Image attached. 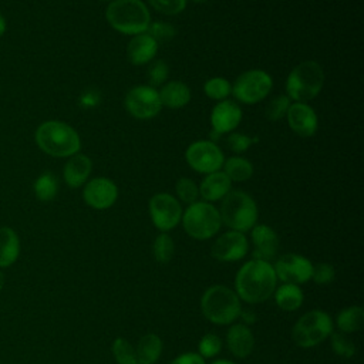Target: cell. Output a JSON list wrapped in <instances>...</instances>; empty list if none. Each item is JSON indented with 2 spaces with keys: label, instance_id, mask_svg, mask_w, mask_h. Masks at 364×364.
<instances>
[{
  "label": "cell",
  "instance_id": "2e32d148",
  "mask_svg": "<svg viewBox=\"0 0 364 364\" xmlns=\"http://www.w3.org/2000/svg\"><path fill=\"white\" fill-rule=\"evenodd\" d=\"M286 118L290 129L299 136L309 138L313 136L317 131V114L307 102H291L287 109Z\"/></svg>",
  "mask_w": 364,
  "mask_h": 364
},
{
  "label": "cell",
  "instance_id": "4316f807",
  "mask_svg": "<svg viewBox=\"0 0 364 364\" xmlns=\"http://www.w3.org/2000/svg\"><path fill=\"white\" fill-rule=\"evenodd\" d=\"M222 169H223L225 175L232 182H245V181L250 179L253 175L252 162L239 155H233V156L225 159Z\"/></svg>",
  "mask_w": 364,
  "mask_h": 364
},
{
  "label": "cell",
  "instance_id": "e575fe53",
  "mask_svg": "<svg viewBox=\"0 0 364 364\" xmlns=\"http://www.w3.org/2000/svg\"><path fill=\"white\" fill-rule=\"evenodd\" d=\"M168 74H169V67L164 60H155L149 64L148 71H146V78L151 87H158V85H164L168 80Z\"/></svg>",
  "mask_w": 364,
  "mask_h": 364
},
{
  "label": "cell",
  "instance_id": "ee69618b",
  "mask_svg": "<svg viewBox=\"0 0 364 364\" xmlns=\"http://www.w3.org/2000/svg\"><path fill=\"white\" fill-rule=\"evenodd\" d=\"M3 287H4V273L0 269V291L3 290Z\"/></svg>",
  "mask_w": 364,
  "mask_h": 364
},
{
  "label": "cell",
  "instance_id": "b9f144b4",
  "mask_svg": "<svg viewBox=\"0 0 364 364\" xmlns=\"http://www.w3.org/2000/svg\"><path fill=\"white\" fill-rule=\"evenodd\" d=\"M169 364H205V358L198 353H185L175 357Z\"/></svg>",
  "mask_w": 364,
  "mask_h": 364
},
{
  "label": "cell",
  "instance_id": "cb8c5ba5",
  "mask_svg": "<svg viewBox=\"0 0 364 364\" xmlns=\"http://www.w3.org/2000/svg\"><path fill=\"white\" fill-rule=\"evenodd\" d=\"M20 255V239L17 233L9 228H0V269L11 266Z\"/></svg>",
  "mask_w": 364,
  "mask_h": 364
},
{
  "label": "cell",
  "instance_id": "1f68e13d",
  "mask_svg": "<svg viewBox=\"0 0 364 364\" xmlns=\"http://www.w3.org/2000/svg\"><path fill=\"white\" fill-rule=\"evenodd\" d=\"M112 354L117 364H138L134 346L124 337H117L114 340Z\"/></svg>",
  "mask_w": 364,
  "mask_h": 364
},
{
  "label": "cell",
  "instance_id": "8fae6325",
  "mask_svg": "<svg viewBox=\"0 0 364 364\" xmlns=\"http://www.w3.org/2000/svg\"><path fill=\"white\" fill-rule=\"evenodd\" d=\"M124 105L129 115L136 119L155 118L162 109L158 90L145 84L132 87L125 94Z\"/></svg>",
  "mask_w": 364,
  "mask_h": 364
},
{
  "label": "cell",
  "instance_id": "ba28073f",
  "mask_svg": "<svg viewBox=\"0 0 364 364\" xmlns=\"http://www.w3.org/2000/svg\"><path fill=\"white\" fill-rule=\"evenodd\" d=\"M333 333V320L326 311L311 310L303 314L291 330L293 341L303 348L323 343Z\"/></svg>",
  "mask_w": 364,
  "mask_h": 364
},
{
  "label": "cell",
  "instance_id": "f1b7e54d",
  "mask_svg": "<svg viewBox=\"0 0 364 364\" xmlns=\"http://www.w3.org/2000/svg\"><path fill=\"white\" fill-rule=\"evenodd\" d=\"M58 192V181L53 172H43L34 182V195L41 202H50Z\"/></svg>",
  "mask_w": 364,
  "mask_h": 364
},
{
  "label": "cell",
  "instance_id": "52a82bcc",
  "mask_svg": "<svg viewBox=\"0 0 364 364\" xmlns=\"http://www.w3.org/2000/svg\"><path fill=\"white\" fill-rule=\"evenodd\" d=\"M181 222L185 232L196 240L213 237L222 226L219 209L205 200H196L188 205L182 212Z\"/></svg>",
  "mask_w": 364,
  "mask_h": 364
},
{
  "label": "cell",
  "instance_id": "7c38bea8",
  "mask_svg": "<svg viewBox=\"0 0 364 364\" xmlns=\"http://www.w3.org/2000/svg\"><path fill=\"white\" fill-rule=\"evenodd\" d=\"M149 216L154 226L161 232H169L176 228L182 219L181 202L171 193H155L148 203Z\"/></svg>",
  "mask_w": 364,
  "mask_h": 364
},
{
  "label": "cell",
  "instance_id": "f6af8a7d",
  "mask_svg": "<svg viewBox=\"0 0 364 364\" xmlns=\"http://www.w3.org/2000/svg\"><path fill=\"white\" fill-rule=\"evenodd\" d=\"M210 364H235V363H232L229 360H216V361H213Z\"/></svg>",
  "mask_w": 364,
  "mask_h": 364
},
{
  "label": "cell",
  "instance_id": "3957f363",
  "mask_svg": "<svg viewBox=\"0 0 364 364\" xmlns=\"http://www.w3.org/2000/svg\"><path fill=\"white\" fill-rule=\"evenodd\" d=\"M105 18L115 31L132 37L145 33L151 24L149 9L142 0H112Z\"/></svg>",
  "mask_w": 364,
  "mask_h": 364
},
{
  "label": "cell",
  "instance_id": "ac0fdd59",
  "mask_svg": "<svg viewBox=\"0 0 364 364\" xmlns=\"http://www.w3.org/2000/svg\"><path fill=\"white\" fill-rule=\"evenodd\" d=\"M252 243H253V259L270 262L279 250V236L277 233L264 223L255 225L252 229Z\"/></svg>",
  "mask_w": 364,
  "mask_h": 364
},
{
  "label": "cell",
  "instance_id": "74e56055",
  "mask_svg": "<svg viewBox=\"0 0 364 364\" xmlns=\"http://www.w3.org/2000/svg\"><path fill=\"white\" fill-rule=\"evenodd\" d=\"M148 3L161 14L175 16L185 10L188 0H148Z\"/></svg>",
  "mask_w": 364,
  "mask_h": 364
},
{
  "label": "cell",
  "instance_id": "836d02e7",
  "mask_svg": "<svg viewBox=\"0 0 364 364\" xmlns=\"http://www.w3.org/2000/svg\"><path fill=\"white\" fill-rule=\"evenodd\" d=\"M291 101L287 95H276L269 101L264 109V115L269 121H280L286 117Z\"/></svg>",
  "mask_w": 364,
  "mask_h": 364
},
{
  "label": "cell",
  "instance_id": "ffe728a7",
  "mask_svg": "<svg viewBox=\"0 0 364 364\" xmlns=\"http://www.w3.org/2000/svg\"><path fill=\"white\" fill-rule=\"evenodd\" d=\"M199 196L205 202L222 200L232 191V181L225 175L223 171H216L205 175L199 183Z\"/></svg>",
  "mask_w": 364,
  "mask_h": 364
},
{
  "label": "cell",
  "instance_id": "d6a6232c",
  "mask_svg": "<svg viewBox=\"0 0 364 364\" xmlns=\"http://www.w3.org/2000/svg\"><path fill=\"white\" fill-rule=\"evenodd\" d=\"M175 192H176V199L179 202H183V203H193L198 200L199 198V188L198 185L195 183L193 179L191 178H186V176H182L176 181L175 183Z\"/></svg>",
  "mask_w": 364,
  "mask_h": 364
},
{
  "label": "cell",
  "instance_id": "e0dca14e",
  "mask_svg": "<svg viewBox=\"0 0 364 364\" xmlns=\"http://www.w3.org/2000/svg\"><path fill=\"white\" fill-rule=\"evenodd\" d=\"M242 117H243L242 109L235 101H230V100L219 101L212 108V112H210L212 131L216 135L233 132L239 127Z\"/></svg>",
  "mask_w": 364,
  "mask_h": 364
},
{
  "label": "cell",
  "instance_id": "7dc6e473",
  "mask_svg": "<svg viewBox=\"0 0 364 364\" xmlns=\"http://www.w3.org/2000/svg\"><path fill=\"white\" fill-rule=\"evenodd\" d=\"M102 1H112V0H102Z\"/></svg>",
  "mask_w": 364,
  "mask_h": 364
},
{
  "label": "cell",
  "instance_id": "f546056e",
  "mask_svg": "<svg viewBox=\"0 0 364 364\" xmlns=\"http://www.w3.org/2000/svg\"><path fill=\"white\" fill-rule=\"evenodd\" d=\"M152 252H154V257L158 263L165 264V263L171 262V259L173 257V253H175L173 239L166 232H161L154 240Z\"/></svg>",
  "mask_w": 364,
  "mask_h": 364
},
{
  "label": "cell",
  "instance_id": "5b68a950",
  "mask_svg": "<svg viewBox=\"0 0 364 364\" xmlns=\"http://www.w3.org/2000/svg\"><path fill=\"white\" fill-rule=\"evenodd\" d=\"M324 84V70L314 60L299 63L286 78V95L293 102H307L317 97Z\"/></svg>",
  "mask_w": 364,
  "mask_h": 364
},
{
  "label": "cell",
  "instance_id": "f35d334b",
  "mask_svg": "<svg viewBox=\"0 0 364 364\" xmlns=\"http://www.w3.org/2000/svg\"><path fill=\"white\" fill-rule=\"evenodd\" d=\"M145 33H148L158 44L172 40V38L175 37V34H176L175 27H173L172 24L164 23V21L151 23L149 27H148V30H146Z\"/></svg>",
  "mask_w": 364,
  "mask_h": 364
},
{
  "label": "cell",
  "instance_id": "4fadbf2b",
  "mask_svg": "<svg viewBox=\"0 0 364 364\" xmlns=\"http://www.w3.org/2000/svg\"><path fill=\"white\" fill-rule=\"evenodd\" d=\"M273 269L279 280L299 286L311 279L313 263L301 255L286 253L276 260Z\"/></svg>",
  "mask_w": 364,
  "mask_h": 364
},
{
  "label": "cell",
  "instance_id": "83f0119b",
  "mask_svg": "<svg viewBox=\"0 0 364 364\" xmlns=\"http://www.w3.org/2000/svg\"><path fill=\"white\" fill-rule=\"evenodd\" d=\"M336 323L341 333H355L363 327L364 311L360 306H350L337 314Z\"/></svg>",
  "mask_w": 364,
  "mask_h": 364
},
{
  "label": "cell",
  "instance_id": "d4e9b609",
  "mask_svg": "<svg viewBox=\"0 0 364 364\" xmlns=\"http://www.w3.org/2000/svg\"><path fill=\"white\" fill-rule=\"evenodd\" d=\"M161 353L162 340L154 333L142 336L135 348L138 364H154L161 357Z\"/></svg>",
  "mask_w": 364,
  "mask_h": 364
},
{
  "label": "cell",
  "instance_id": "8992f818",
  "mask_svg": "<svg viewBox=\"0 0 364 364\" xmlns=\"http://www.w3.org/2000/svg\"><path fill=\"white\" fill-rule=\"evenodd\" d=\"M222 223L230 230L249 232L257 222V205L250 195L243 191H230L223 199L219 209Z\"/></svg>",
  "mask_w": 364,
  "mask_h": 364
},
{
  "label": "cell",
  "instance_id": "bcb514c9",
  "mask_svg": "<svg viewBox=\"0 0 364 364\" xmlns=\"http://www.w3.org/2000/svg\"><path fill=\"white\" fill-rule=\"evenodd\" d=\"M193 3H206V1H209V0H192Z\"/></svg>",
  "mask_w": 364,
  "mask_h": 364
},
{
  "label": "cell",
  "instance_id": "d590c367",
  "mask_svg": "<svg viewBox=\"0 0 364 364\" xmlns=\"http://www.w3.org/2000/svg\"><path fill=\"white\" fill-rule=\"evenodd\" d=\"M198 350H199L198 354L202 355L203 358H212L220 353L222 340L219 336H216L213 333H208L200 338Z\"/></svg>",
  "mask_w": 364,
  "mask_h": 364
},
{
  "label": "cell",
  "instance_id": "277c9868",
  "mask_svg": "<svg viewBox=\"0 0 364 364\" xmlns=\"http://www.w3.org/2000/svg\"><path fill=\"white\" fill-rule=\"evenodd\" d=\"M200 310L210 323L226 326L240 316L242 306L235 290L223 284H215L202 294Z\"/></svg>",
  "mask_w": 364,
  "mask_h": 364
},
{
  "label": "cell",
  "instance_id": "603a6c76",
  "mask_svg": "<svg viewBox=\"0 0 364 364\" xmlns=\"http://www.w3.org/2000/svg\"><path fill=\"white\" fill-rule=\"evenodd\" d=\"M162 107H168L172 109L182 108L191 101V90L182 81H168L158 91Z\"/></svg>",
  "mask_w": 364,
  "mask_h": 364
},
{
  "label": "cell",
  "instance_id": "7402d4cb",
  "mask_svg": "<svg viewBox=\"0 0 364 364\" xmlns=\"http://www.w3.org/2000/svg\"><path fill=\"white\" fill-rule=\"evenodd\" d=\"M226 344L229 351L237 358L250 355L255 347V337L252 330L245 324H233L226 334Z\"/></svg>",
  "mask_w": 364,
  "mask_h": 364
},
{
  "label": "cell",
  "instance_id": "484cf974",
  "mask_svg": "<svg viewBox=\"0 0 364 364\" xmlns=\"http://www.w3.org/2000/svg\"><path fill=\"white\" fill-rule=\"evenodd\" d=\"M274 300L282 310L294 311L303 304L304 296L300 286L283 283L280 287L274 290Z\"/></svg>",
  "mask_w": 364,
  "mask_h": 364
},
{
  "label": "cell",
  "instance_id": "30bf717a",
  "mask_svg": "<svg viewBox=\"0 0 364 364\" xmlns=\"http://www.w3.org/2000/svg\"><path fill=\"white\" fill-rule=\"evenodd\" d=\"M185 159L191 169L198 173H212L222 171L225 155L215 141L199 139L192 142L185 151Z\"/></svg>",
  "mask_w": 364,
  "mask_h": 364
},
{
  "label": "cell",
  "instance_id": "9c48e42d",
  "mask_svg": "<svg viewBox=\"0 0 364 364\" xmlns=\"http://www.w3.org/2000/svg\"><path fill=\"white\" fill-rule=\"evenodd\" d=\"M273 88V80L264 70L253 68L243 71L232 84V95L242 104H257Z\"/></svg>",
  "mask_w": 364,
  "mask_h": 364
},
{
  "label": "cell",
  "instance_id": "6da1fadb",
  "mask_svg": "<svg viewBox=\"0 0 364 364\" xmlns=\"http://www.w3.org/2000/svg\"><path fill=\"white\" fill-rule=\"evenodd\" d=\"M277 277L270 262L252 259L236 273L235 291L249 304L266 301L276 290Z\"/></svg>",
  "mask_w": 364,
  "mask_h": 364
},
{
  "label": "cell",
  "instance_id": "7bdbcfd3",
  "mask_svg": "<svg viewBox=\"0 0 364 364\" xmlns=\"http://www.w3.org/2000/svg\"><path fill=\"white\" fill-rule=\"evenodd\" d=\"M4 31H6V20H4V17L0 14V37L4 34Z\"/></svg>",
  "mask_w": 364,
  "mask_h": 364
},
{
  "label": "cell",
  "instance_id": "5bb4252c",
  "mask_svg": "<svg viewBox=\"0 0 364 364\" xmlns=\"http://www.w3.org/2000/svg\"><path fill=\"white\" fill-rule=\"evenodd\" d=\"M84 202L97 210L111 208L118 199V188L114 181L105 176H97L85 182L82 189Z\"/></svg>",
  "mask_w": 364,
  "mask_h": 364
},
{
  "label": "cell",
  "instance_id": "ab89813d",
  "mask_svg": "<svg viewBox=\"0 0 364 364\" xmlns=\"http://www.w3.org/2000/svg\"><path fill=\"white\" fill-rule=\"evenodd\" d=\"M252 144H253V139L250 136H247L245 134H239V132H229V135L226 138V146L235 154L247 151Z\"/></svg>",
  "mask_w": 364,
  "mask_h": 364
},
{
  "label": "cell",
  "instance_id": "7a4b0ae2",
  "mask_svg": "<svg viewBox=\"0 0 364 364\" xmlns=\"http://www.w3.org/2000/svg\"><path fill=\"white\" fill-rule=\"evenodd\" d=\"M34 138L43 152L55 158H70L81 149L78 132L71 125L55 119L43 122Z\"/></svg>",
  "mask_w": 364,
  "mask_h": 364
},
{
  "label": "cell",
  "instance_id": "d6986e66",
  "mask_svg": "<svg viewBox=\"0 0 364 364\" xmlns=\"http://www.w3.org/2000/svg\"><path fill=\"white\" fill-rule=\"evenodd\" d=\"M159 44L148 34L134 36L127 46V57L134 65H145L151 63L158 51Z\"/></svg>",
  "mask_w": 364,
  "mask_h": 364
},
{
  "label": "cell",
  "instance_id": "8d00e7d4",
  "mask_svg": "<svg viewBox=\"0 0 364 364\" xmlns=\"http://www.w3.org/2000/svg\"><path fill=\"white\" fill-rule=\"evenodd\" d=\"M330 336H331V347L337 355L350 358L355 354L354 343L344 333L338 331V333H331Z\"/></svg>",
  "mask_w": 364,
  "mask_h": 364
},
{
  "label": "cell",
  "instance_id": "9a60e30c",
  "mask_svg": "<svg viewBox=\"0 0 364 364\" xmlns=\"http://www.w3.org/2000/svg\"><path fill=\"white\" fill-rule=\"evenodd\" d=\"M249 250V240L245 233L228 230L222 233L212 245L210 253L219 262H236L243 259Z\"/></svg>",
  "mask_w": 364,
  "mask_h": 364
},
{
  "label": "cell",
  "instance_id": "60d3db41",
  "mask_svg": "<svg viewBox=\"0 0 364 364\" xmlns=\"http://www.w3.org/2000/svg\"><path fill=\"white\" fill-rule=\"evenodd\" d=\"M336 277V270L330 263H318L316 266H313V273H311V279L314 280V283L317 284H328L334 280Z\"/></svg>",
  "mask_w": 364,
  "mask_h": 364
},
{
  "label": "cell",
  "instance_id": "4dcf8cb0",
  "mask_svg": "<svg viewBox=\"0 0 364 364\" xmlns=\"http://www.w3.org/2000/svg\"><path fill=\"white\" fill-rule=\"evenodd\" d=\"M203 91L210 100L223 101L232 94V84L223 77H212L203 84Z\"/></svg>",
  "mask_w": 364,
  "mask_h": 364
},
{
  "label": "cell",
  "instance_id": "44dd1931",
  "mask_svg": "<svg viewBox=\"0 0 364 364\" xmlns=\"http://www.w3.org/2000/svg\"><path fill=\"white\" fill-rule=\"evenodd\" d=\"M92 171V161L84 154H75L68 158L63 169L64 182L70 188H80L85 185Z\"/></svg>",
  "mask_w": 364,
  "mask_h": 364
}]
</instances>
